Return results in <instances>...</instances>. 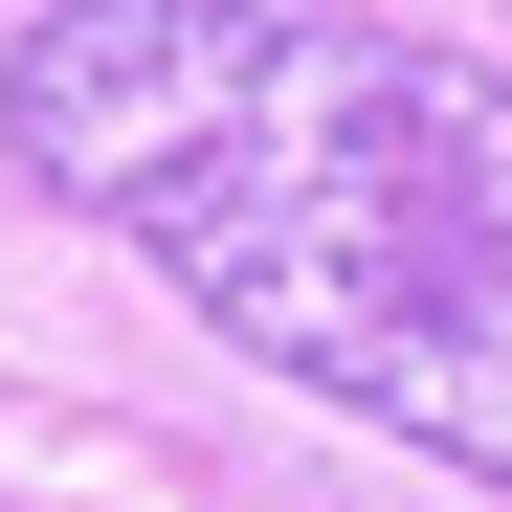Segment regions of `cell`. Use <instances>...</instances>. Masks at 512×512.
Listing matches in <instances>:
<instances>
[{"mask_svg":"<svg viewBox=\"0 0 512 512\" xmlns=\"http://www.w3.org/2000/svg\"><path fill=\"white\" fill-rule=\"evenodd\" d=\"M0 156L334 423L512 490V67L334 0H45Z\"/></svg>","mask_w":512,"mask_h":512,"instance_id":"cell-1","label":"cell"}]
</instances>
